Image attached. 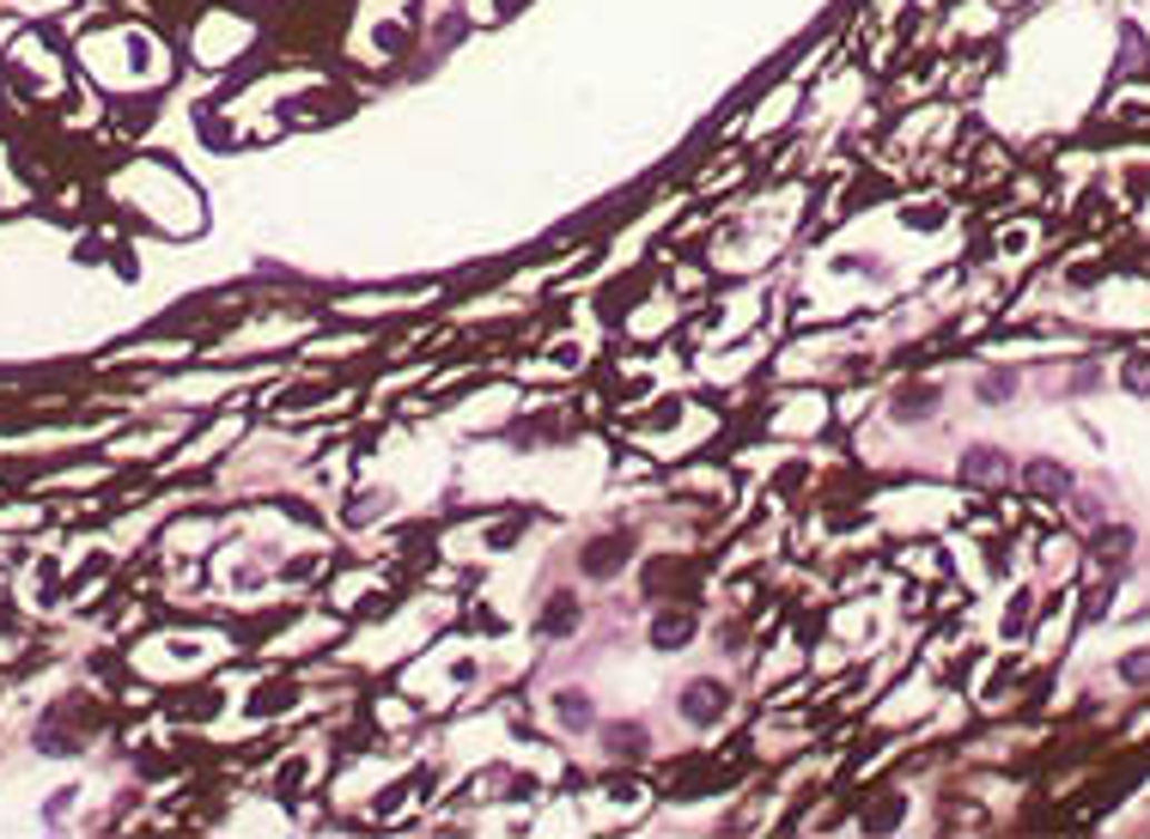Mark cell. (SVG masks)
I'll return each instance as SVG.
<instances>
[{"label":"cell","instance_id":"cell-1","mask_svg":"<svg viewBox=\"0 0 1150 839\" xmlns=\"http://www.w3.org/2000/svg\"><path fill=\"white\" fill-rule=\"evenodd\" d=\"M962 475H968V481H987V487H992V481H1004L1011 469H1004V457H999V450H968Z\"/></svg>","mask_w":1150,"mask_h":839},{"label":"cell","instance_id":"cell-2","mask_svg":"<svg viewBox=\"0 0 1150 839\" xmlns=\"http://www.w3.org/2000/svg\"><path fill=\"white\" fill-rule=\"evenodd\" d=\"M1029 481H1035L1041 493H1065V487H1071V475H1059L1053 462H1035V469H1029Z\"/></svg>","mask_w":1150,"mask_h":839},{"label":"cell","instance_id":"cell-3","mask_svg":"<svg viewBox=\"0 0 1150 839\" xmlns=\"http://www.w3.org/2000/svg\"><path fill=\"white\" fill-rule=\"evenodd\" d=\"M1096 548H1102V560H1127L1132 536H1127V529H1114V536H1102V541H1096Z\"/></svg>","mask_w":1150,"mask_h":839},{"label":"cell","instance_id":"cell-4","mask_svg":"<svg viewBox=\"0 0 1150 839\" xmlns=\"http://www.w3.org/2000/svg\"><path fill=\"white\" fill-rule=\"evenodd\" d=\"M1120 676H1127V681H1150V657H1127V663H1120Z\"/></svg>","mask_w":1150,"mask_h":839},{"label":"cell","instance_id":"cell-5","mask_svg":"<svg viewBox=\"0 0 1150 839\" xmlns=\"http://www.w3.org/2000/svg\"><path fill=\"white\" fill-rule=\"evenodd\" d=\"M1127 383H1132V390H1150V359H1139V366L1127 371Z\"/></svg>","mask_w":1150,"mask_h":839},{"label":"cell","instance_id":"cell-6","mask_svg":"<svg viewBox=\"0 0 1150 839\" xmlns=\"http://www.w3.org/2000/svg\"><path fill=\"white\" fill-rule=\"evenodd\" d=\"M980 396H987V402H999V396H1011V378H987V390H980Z\"/></svg>","mask_w":1150,"mask_h":839}]
</instances>
